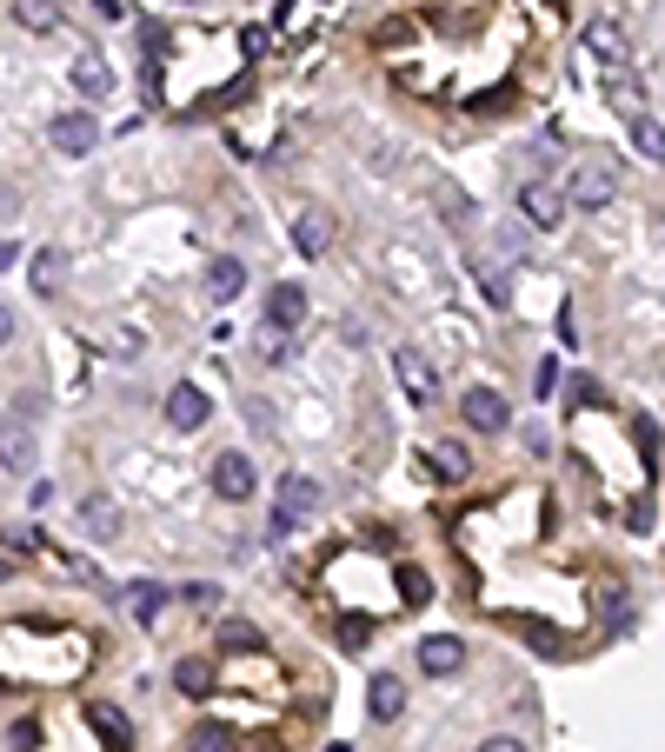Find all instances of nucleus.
I'll list each match as a JSON object with an SVG mask.
<instances>
[{
	"label": "nucleus",
	"instance_id": "nucleus-1",
	"mask_svg": "<svg viewBox=\"0 0 665 752\" xmlns=\"http://www.w3.org/2000/svg\"><path fill=\"white\" fill-rule=\"evenodd\" d=\"M313 507H320V480L286 473V480H280V493H273V520H266V533H273V540H286V533H293Z\"/></svg>",
	"mask_w": 665,
	"mask_h": 752
},
{
	"label": "nucleus",
	"instance_id": "nucleus-2",
	"mask_svg": "<svg viewBox=\"0 0 665 752\" xmlns=\"http://www.w3.org/2000/svg\"><path fill=\"white\" fill-rule=\"evenodd\" d=\"M520 213H526L540 233H553V227H566V193H560L553 180H520Z\"/></svg>",
	"mask_w": 665,
	"mask_h": 752
},
{
	"label": "nucleus",
	"instance_id": "nucleus-3",
	"mask_svg": "<svg viewBox=\"0 0 665 752\" xmlns=\"http://www.w3.org/2000/svg\"><path fill=\"white\" fill-rule=\"evenodd\" d=\"M580 40H586V53H593L599 67H613V73L633 60V40H626V27H619V20H606V13H599V20H586V33H580Z\"/></svg>",
	"mask_w": 665,
	"mask_h": 752
},
{
	"label": "nucleus",
	"instance_id": "nucleus-4",
	"mask_svg": "<svg viewBox=\"0 0 665 752\" xmlns=\"http://www.w3.org/2000/svg\"><path fill=\"white\" fill-rule=\"evenodd\" d=\"M47 140H53V153L80 160V153H93V147H100V120H93V113H53Z\"/></svg>",
	"mask_w": 665,
	"mask_h": 752
},
{
	"label": "nucleus",
	"instance_id": "nucleus-5",
	"mask_svg": "<svg viewBox=\"0 0 665 752\" xmlns=\"http://www.w3.org/2000/svg\"><path fill=\"white\" fill-rule=\"evenodd\" d=\"M33 460H40V433L27 427V413L0 420V467L7 473H33Z\"/></svg>",
	"mask_w": 665,
	"mask_h": 752
},
{
	"label": "nucleus",
	"instance_id": "nucleus-6",
	"mask_svg": "<svg viewBox=\"0 0 665 752\" xmlns=\"http://www.w3.org/2000/svg\"><path fill=\"white\" fill-rule=\"evenodd\" d=\"M613 193H619V167H613V160H586V167L573 173V200H580L586 213H599Z\"/></svg>",
	"mask_w": 665,
	"mask_h": 752
},
{
	"label": "nucleus",
	"instance_id": "nucleus-7",
	"mask_svg": "<svg viewBox=\"0 0 665 752\" xmlns=\"http://www.w3.org/2000/svg\"><path fill=\"white\" fill-rule=\"evenodd\" d=\"M300 320H306V287H300V280L266 287V320H260V327H266V333H293Z\"/></svg>",
	"mask_w": 665,
	"mask_h": 752
},
{
	"label": "nucleus",
	"instance_id": "nucleus-8",
	"mask_svg": "<svg viewBox=\"0 0 665 752\" xmlns=\"http://www.w3.org/2000/svg\"><path fill=\"white\" fill-rule=\"evenodd\" d=\"M206 420H213V407H206V393H200L193 380H180V387L167 393V427H173V433H200Z\"/></svg>",
	"mask_w": 665,
	"mask_h": 752
},
{
	"label": "nucleus",
	"instance_id": "nucleus-9",
	"mask_svg": "<svg viewBox=\"0 0 665 752\" xmlns=\"http://www.w3.org/2000/svg\"><path fill=\"white\" fill-rule=\"evenodd\" d=\"M253 487H260V473H253L246 453H213V493L220 500H246Z\"/></svg>",
	"mask_w": 665,
	"mask_h": 752
},
{
	"label": "nucleus",
	"instance_id": "nucleus-10",
	"mask_svg": "<svg viewBox=\"0 0 665 752\" xmlns=\"http://www.w3.org/2000/svg\"><path fill=\"white\" fill-rule=\"evenodd\" d=\"M406 713V680L400 673H373V686H366V720L373 726H393Z\"/></svg>",
	"mask_w": 665,
	"mask_h": 752
},
{
	"label": "nucleus",
	"instance_id": "nucleus-11",
	"mask_svg": "<svg viewBox=\"0 0 665 752\" xmlns=\"http://www.w3.org/2000/svg\"><path fill=\"white\" fill-rule=\"evenodd\" d=\"M460 413H466V427H473V433H506V420H513V407H506L493 387H473Z\"/></svg>",
	"mask_w": 665,
	"mask_h": 752
},
{
	"label": "nucleus",
	"instance_id": "nucleus-12",
	"mask_svg": "<svg viewBox=\"0 0 665 752\" xmlns=\"http://www.w3.org/2000/svg\"><path fill=\"white\" fill-rule=\"evenodd\" d=\"M293 247H300L306 260L326 253V247H333V213H326V207H306V213L293 220Z\"/></svg>",
	"mask_w": 665,
	"mask_h": 752
},
{
	"label": "nucleus",
	"instance_id": "nucleus-13",
	"mask_svg": "<svg viewBox=\"0 0 665 752\" xmlns=\"http://www.w3.org/2000/svg\"><path fill=\"white\" fill-rule=\"evenodd\" d=\"M420 666H426L433 680H453V673L466 666V646H460L453 633H440V640H426V646H420Z\"/></svg>",
	"mask_w": 665,
	"mask_h": 752
},
{
	"label": "nucleus",
	"instance_id": "nucleus-14",
	"mask_svg": "<svg viewBox=\"0 0 665 752\" xmlns=\"http://www.w3.org/2000/svg\"><path fill=\"white\" fill-rule=\"evenodd\" d=\"M240 287H246V267H240L233 253H220V260L206 267V300H213V307H226V300H233Z\"/></svg>",
	"mask_w": 665,
	"mask_h": 752
},
{
	"label": "nucleus",
	"instance_id": "nucleus-15",
	"mask_svg": "<svg viewBox=\"0 0 665 752\" xmlns=\"http://www.w3.org/2000/svg\"><path fill=\"white\" fill-rule=\"evenodd\" d=\"M393 373H400V387H406V393H420V400H433V393H440L433 367H426V360H420L413 347H400V353H393Z\"/></svg>",
	"mask_w": 665,
	"mask_h": 752
},
{
	"label": "nucleus",
	"instance_id": "nucleus-16",
	"mask_svg": "<svg viewBox=\"0 0 665 752\" xmlns=\"http://www.w3.org/2000/svg\"><path fill=\"white\" fill-rule=\"evenodd\" d=\"M80 527H87V540H113L120 533V507L107 493H87L80 500Z\"/></svg>",
	"mask_w": 665,
	"mask_h": 752
},
{
	"label": "nucleus",
	"instance_id": "nucleus-17",
	"mask_svg": "<svg viewBox=\"0 0 665 752\" xmlns=\"http://www.w3.org/2000/svg\"><path fill=\"white\" fill-rule=\"evenodd\" d=\"M67 80H73V87H80V93H87V100H100V93H107V87H113V67H107V60H100V53H80V60H73V67H67Z\"/></svg>",
	"mask_w": 665,
	"mask_h": 752
},
{
	"label": "nucleus",
	"instance_id": "nucleus-18",
	"mask_svg": "<svg viewBox=\"0 0 665 752\" xmlns=\"http://www.w3.org/2000/svg\"><path fill=\"white\" fill-rule=\"evenodd\" d=\"M13 20L27 33H53L60 27V0H13Z\"/></svg>",
	"mask_w": 665,
	"mask_h": 752
},
{
	"label": "nucleus",
	"instance_id": "nucleus-19",
	"mask_svg": "<svg viewBox=\"0 0 665 752\" xmlns=\"http://www.w3.org/2000/svg\"><path fill=\"white\" fill-rule=\"evenodd\" d=\"M127 606H133V620H140V626H153V620H160V606H167V586H153V580L127 586Z\"/></svg>",
	"mask_w": 665,
	"mask_h": 752
},
{
	"label": "nucleus",
	"instance_id": "nucleus-20",
	"mask_svg": "<svg viewBox=\"0 0 665 752\" xmlns=\"http://www.w3.org/2000/svg\"><path fill=\"white\" fill-rule=\"evenodd\" d=\"M87 720H93V733H100V740H107L113 752H127V746H133V733H127V720H120L113 706H93Z\"/></svg>",
	"mask_w": 665,
	"mask_h": 752
},
{
	"label": "nucleus",
	"instance_id": "nucleus-21",
	"mask_svg": "<svg viewBox=\"0 0 665 752\" xmlns=\"http://www.w3.org/2000/svg\"><path fill=\"white\" fill-rule=\"evenodd\" d=\"M633 147H639L646 160H665V127L653 120V113H639V120H633Z\"/></svg>",
	"mask_w": 665,
	"mask_h": 752
},
{
	"label": "nucleus",
	"instance_id": "nucleus-22",
	"mask_svg": "<svg viewBox=\"0 0 665 752\" xmlns=\"http://www.w3.org/2000/svg\"><path fill=\"white\" fill-rule=\"evenodd\" d=\"M60 273H67V253H60V247L33 253V287H40V293H53V287H60Z\"/></svg>",
	"mask_w": 665,
	"mask_h": 752
},
{
	"label": "nucleus",
	"instance_id": "nucleus-23",
	"mask_svg": "<svg viewBox=\"0 0 665 752\" xmlns=\"http://www.w3.org/2000/svg\"><path fill=\"white\" fill-rule=\"evenodd\" d=\"M426 467H433L440 480H466V447H453V440H446V447H433V453H426Z\"/></svg>",
	"mask_w": 665,
	"mask_h": 752
},
{
	"label": "nucleus",
	"instance_id": "nucleus-24",
	"mask_svg": "<svg viewBox=\"0 0 665 752\" xmlns=\"http://www.w3.org/2000/svg\"><path fill=\"white\" fill-rule=\"evenodd\" d=\"M173 686H180V693H193V700H200V693H206V686H213V666H206V660H180V666H173Z\"/></svg>",
	"mask_w": 665,
	"mask_h": 752
},
{
	"label": "nucleus",
	"instance_id": "nucleus-25",
	"mask_svg": "<svg viewBox=\"0 0 665 752\" xmlns=\"http://www.w3.org/2000/svg\"><path fill=\"white\" fill-rule=\"evenodd\" d=\"M187 746H193V752H233V733H226V726H193Z\"/></svg>",
	"mask_w": 665,
	"mask_h": 752
},
{
	"label": "nucleus",
	"instance_id": "nucleus-26",
	"mask_svg": "<svg viewBox=\"0 0 665 752\" xmlns=\"http://www.w3.org/2000/svg\"><path fill=\"white\" fill-rule=\"evenodd\" d=\"M440 207H446V220H473V200L460 187H440Z\"/></svg>",
	"mask_w": 665,
	"mask_h": 752
},
{
	"label": "nucleus",
	"instance_id": "nucleus-27",
	"mask_svg": "<svg viewBox=\"0 0 665 752\" xmlns=\"http://www.w3.org/2000/svg\"><path fill=\"white\" fill-rule=\"evenodd\" d=\"M220 640H226L233 653H253V646H260V633H253V626H240V620H233V626H220Z\"/></svg>",
	"mask_w": 665,
	"mask_h": 752
},
{
	"label": "nucleus",
	"instance_id": "nucleus-28",
	"mask_svg": "<svg viewBox=\"0 0 665 752\" xmlns=\"http://www.w3.org/2000/svg\"><path fill=\"white\" fill-rule=\"evenodd\" d=\"M293 353V333H260V360H286Z\"/></svg>",
	"mask_w": 665,
	"mask_h": 752
},
{
	"label": "nucleus",
	"instance_id": "nucleus-29",
	"mask_svg": "<svg viewBox=\"0 0 665 752\" xmlns=\"http://www.w3.org/2000/svg\"><path fill=\"white\" fill-rule=\"evenodd\" d=\"M553 387H560V360H540V373H533V393H540V400H553Z\"/></svg>",
	"mask_w": 665,
	"mask_h": 752
},
{
	"label": "nucleus",
	"instance_id": "nucleus-30",
	"mask_svg": "<svg viewBox=\"0 0 665 752\" xmlns=\"http://www.w3.org/2000/svg\"><path fill=\"white\" fill-rule=\"evenodd\" d=\"M0 540H7V547H13V553H33V547H40V533H33V527H7V533H0Z\"/></svg>",
	"mask_w": 665,
	"mask_h": 752
},
{
	"label": "nucleus",
	"instance_id": "nucleus-31",
	"mask_svg": "<svg viewBox=\"0 0 665 752\" xmlns=\"http://www.w3.org/2000/svg\"><path fill=\"white\" fill-rule=\"evenodd\" d=\"M659 453V427L653 420H639V460H653Z\"/></svg>",
	"mask_w": 665,
	"mask_h": 752
},
{
	"label": "nucleus",
	"instance_id": "nucleus-32",
	"mask_svg": "<svg viewBox=\"0 0 665 752\" xmlns=\"http://www.w3.org/2000/svg\"><path fill=\"white\" fill-rule=\"evenodd\" d=\"M400 586H406V600H426V593H433V586H426V573H413V566L400 573Z\"/></svg>",
	"mask_w": 665,
	"mask_h": 752
},
{
	"label": "nucleus",
	"instance_id": "nucleus-33",
	"mask_svg": "<svg viewBox=\"0 0 665 752\" xmlns=\"http://www.w3.org/2000/svg\"><path fill=\"white\" fill-rule=\"evenodd\" d=\"M180 600H187V606H213V586H206V580H193V586H180Z\"/></svg>",
	"mask_w": 665,
	"mask_h": 752
},
{
	"label": "nucleus",
	"instance_id": "nucleus-34",
	"mask_svg": "<svg viewBox=\"0 0 665 752\" xmlns=\"http://www.w3.org/2000/svg\"><path fill=\"white\" fill-rule=\"evenodd\" d=\"M366 640V620H340V646H360Z\"/></svg>",
	"mask_w": 665,
	"mask_h": 752
},
{
	"label": "nucleus",
	"instance_id": "nucleus-35",
	"mask_svg": "<svg viewBox=\"0 0 665 752\" xmlns=\"http://www.w3.org/2000/svg\"><path fill=\"white\" fill-rule=\"evenodd\" d=\"M87 7H93L100 20H120V13H127V0H87Z\"/></svg>",
	"mask_w": 665,
	"mask_h": 752
},
{
	"label": "nucleus",
	"instance_id": "nucleus-36",
	"mask_svg": "<svg viewBox=\"0 0 665 752\" xmlns=\"http://www.w3.org/2000/svg\"><path fill=\"white\" fill-rule=\"evenodd\" d=\"M480 752H526V740H513V733H500V740H486Z\"/></svg>",
	"mask_w": 665,
	"mask_h": 752
},
{
	"label": "nucleus",
	"instance_id": "nucleus-37",
	"mask_svg": "<svg viewBox=\"0 0 665 752\" xmlns=\"http://www.w3.org/2000/svg\"><path fill=\"white\" fill-rule=\"evenodd\" d=\"M13 260H20V247H13V240H0V273H7Z\"/></svg>",
	"mask_w": 665,
	"mask_h": 752
},
{
	"label": "nucleus",
	"instance_id": "nucleus-38",
	"mask_svg": "<svg viewBox=\"0 0 665 752\" xmlns=\"http://www.w3.org/2000/svg\"><path fill=\"white\" fill-rule=\"evenodd\" d=\"M13 340V307H0V347Z\"/></svg>",
	"mask_w": 665,
	"mask_h": 752
},
{
	"label": "nucleus",
	"instance_id": "nucleus-39",
	"mask_svg": "<svg viewBox=\"0 0 665 752\" xmlns=\"http://www.w3.org/2000/svg\"><path fill=\"white\" fill-rule=\"evenodd\" d=\"M180 7H200V0H180Z\"/></svg>",
	"mask_w": 665,
	"mask_h": 752
}]
</instances>
